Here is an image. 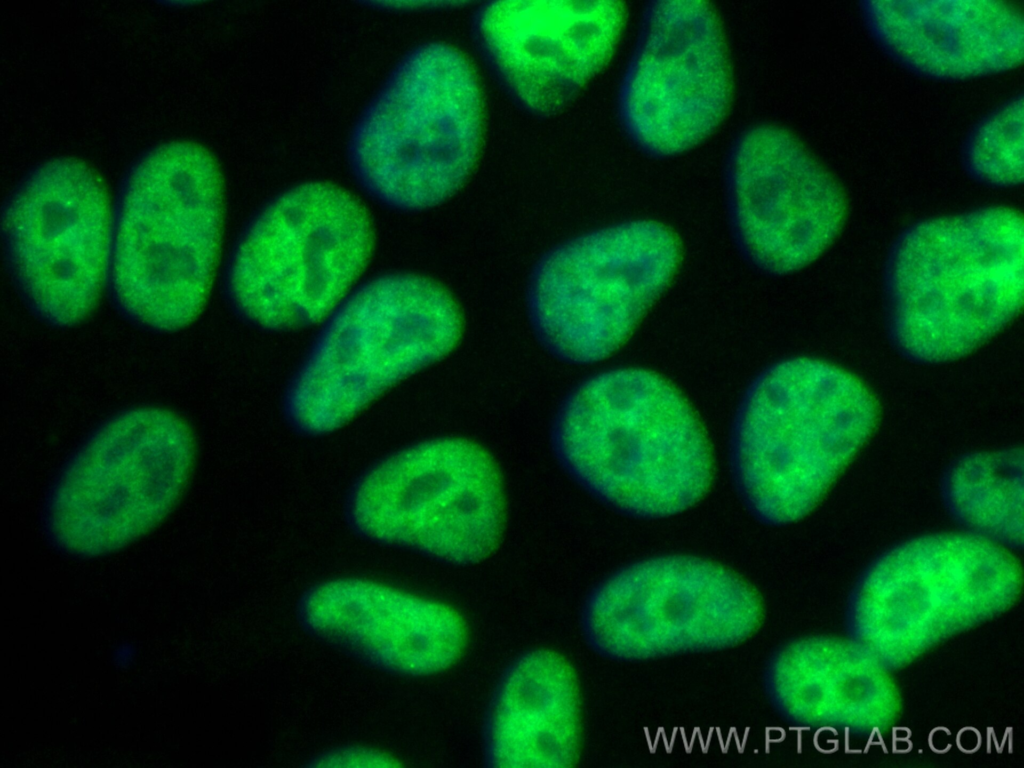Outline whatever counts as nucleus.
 Returning <instances> with one entry per match:
<instances>
[{
	"label": "nucleus",
	"instance_id": "nucleus-8",
	"mask_svg": "<svg viewBox=\"0 0 1024 768\" xmlns=\"http://www.w3.org/2000/svg\"><path fill=\"white\" fill-rule=\"evenodd\" d=\"M189 424L158 406L105 419L75 448L45 496L41 522L60 551L115 552L158 526L181 498L195 460Z\"/></svg>",
	"mask_w": 1024,
	"mask_h": 768
},
{
	"label": "nucleus",
	"instance_id": "nucleus-18",
	"mask_svg": "<svg viewBox=\"0 0 1024 768\" xmlns=\"http://www.w3.org/2000/svg\"><path fill=\"white\" fill-rule=\"evenodd\" d=\"M941 495L952 518L999 538L1021 537L1023 454L1021 448L972 452L946 469Z\"/></svg>",
	"mask_w": 1024,
	"mask_h": 768
},
{
	"label": "nucleus",
	"instance_id": "nucleus-6",
	"mask_svg": "<svg viewBox=\"0 0 1024 768\" xmlns=\"http://www.w3.org/2000/svg\"><path fill=\"white\" fill-rule=\"evenodd\" d=\"M481 120L478 84L466 59L449 45L421 44L394 66L352 127V176L385 207H434L469 176Z\"/></svg>",
	"mask_w": 1024,
	"mask_h": 768
},
{
	"label": "nucleus",
	"instance_id": "nucleus-9",
	"mask_svg": "<svg viewBox=\"0 0 1024 768\" xmlns=\"http://www.w3.org/2000/svg\"><path fill=\"white\" fill-rule=\"evenodd\" d=\"M504 510L492 457L472 441L450 437L379 459L357 477L345 501L348 525L364 539L459 566L495 550Z\"/></svg>",
	"mask_w": 1024,
	"mask_h": 768
},
{
	"label": "nucleus",
	"instance_id": "nucleus-19",
	"mask_svg": "<svg viewBox=\"0 0 1024 768\" xmlns=\"http://www.w3.org/2000/svg\"><path fill=\"white\" fill-rule=\"evenodd\" d=\"M1023 96L1015 95L979 119L961 147V163L975 181L1010 188L1023 180Z\"/></svg>",
	"mask_w": 1024,
	"mask_h": 768
},
{
	"label": "nucleus",
	"instance_id": "nucleus-12",
	"mask_svg": "<svg viewBox=\"0 0 1024 768\" xmlns=\"http://www.w3.org/2000/svg\"><path fill=\"white\" fill-rule=\"evenodd\" d=\"M729 100L724 38L710 4L648 2L617 94L630 141L651 157L680 154L714 131Z\"/></svg>",
	"mask_w": 1024,
	"mask_h": 768
},
{
	"label": "nucleus",
	"instance_id": "nucleus-4",
	"mask_svg": "<svg viewBox=\"0 0 1024 768\" xmlns=\"http://www.w3.org/2000/svg\"><path fill=\"white\" fill-rule=\"evenodd\" d=\"M875 401L853 375L794 357L762 370L744 392L729 441L732 481L758 521L805 517L870 436Z\"/></svg>",
	"mask_w": 1024,
	"mask_h": 768
},
{
	"label": "nucleus",
	"instance_id": "nucleus-22",
	"mask_svg": "<svg viewBox=\"0 0 1024 768\" xmlns=\"http://www.w3.org/2000/svg\"><path fill=\"white\" fill-rule=\"evenodd\" d=\"M815 747L824 753H831L838 749L840 738L837 731L831 727L819 728L814 736Z\"/></svg>",
	"mask_w": 1024,
	"mask_h": 768
},
{
	"label": "nucleus",
	"instance_id": "nucleus-24",
	"mask_svg": "<svg viewBox=\"0 0 1024 768\" xmlns=\"http://www.w3.org/2000/svg\"><path fill=\"white\" fill-rule=\"evenodd\" d=\"M912 748L910 741V730L904 727H895L892 732V749L897 753L908 752Z\"/></svg>",
	"mask_w": 1024,
	"mask_h": 768
},
{
	"label": "nucleus",
	"instance_id": "nucleus-23",
	"mask_svg": "<svg viewBox=\"0 0 1024 768\" xmlns=\"http://www.w3.org/2000/svg\"><path fill=\"white\" fill-rule=\"evenodd\" d=\"M954 740L949 729L938 727L931 730L928 736V745L934 752L944 753L952 747Z\"/></svg>",
	"mask_w": 1024,
	"mask_h": 768
},
{
	"label": "nucleus",
	"instance_id": "nucleus-16",
	"mask_svg": "<svg viewBox=\"0 0 1024 768\" xmlns=\"http://www.w3.org/2000/svg\"><path fill=\"white\" fill-rule=\"evenodd\" d=\"M860 14L869 35L890 59L927 79L997 74L1023 59V14L1010 2L863 1Z\"/></svg>",
	"mask_w": 1024,
	"mask_h": 768
},
{
	"label": "nucleus",
	"instance_id": "nucleus-10",
	"mask_svg": "<svg viewBox=\"0 0 1024 768\" xmlns=\"http://www.w3.org/2000/svg\"><path fill=\"white\" fill-rule=\"evenodd\" d=\"M679 257L673 232L651 220L609 225L551 248L527 287L536 339L567 363L607 358L664 291Z\"/></svg>",
	"mask_w": 1024,
	"mask_h": 768
},
{
	"label": "nucleus",
	"instance_id": "nucleus-7",
	"mask_svg": "<svg viewBox=\"0 0 1024 768\" xmlns=\"http://www.w3.org/2000/svg\"><path fill=\"white\" fill-rule=\"evenodd\" d=\"M372 248L364 206L344 188L308 181L263 205L235 241L223 273L233 312L267 331L311 326L333 310Z\"/></svg>",
	"mask_w": 1024,
	"mask_h": 768
},
{
	"label": "nucleus",
	"instance_id": "nucleus-5",
	"mask_svg": "<svg viewBox=\"0 0 1024 768\" xmlns=\"http://www.w3.org/2000/svg\"><path fill=\"white\" fill-rule=\"evenodd\" d=\"M461 333L448 292L408 273L372 278L324 319L282 400L292 430L335 432L385 391L447 355Z\"/></svg>",
	"mask_w": 1024,
	"mask_h": 768
},
{
	"label": "nucleus",
	"instance_id": "nucleus-1",
	"mask_svg": "<svg viewBox=\"0 0 1024 768\" xmlns=\"http://www.w3.org/2000/svg\"><path fill=\"white\" fill-rule=\"evenodd\" d=\"M550 442L577 485L634 518L681 513L711 481L696 416L671 384L645 369H610L581 381L560 403Z\"/></svg>",
	"mask_w": 1024,
	"mask_h": 768
},
{
	"label": "nucleus",
	"instance_id": "nucleus-2",
	"mask_svg": "<svg viewBox=\"0 0 1024 768\" xmlns=\"http://www.w3.org/2000/svg\"><path fill=\"white\" fill-rule=\"evenodd\" d=\"M1022 216L1003 206L927 218L891 245L883 272L888 339L920 364L961 358L1021 309Z\"/></svg>",
	"mask_w": 1024,
	"mask_h": 768
},
{
	"label": "nucleus",
	"instance_id": "nucleus-14",
	"mask_svg": "<svg viewBox=\"0 0 1024 768\" xmlns=\"http://www.w3.org/2000/svg\"><path fill=\"white\" fill-rule=\"evenodd\" d=\"M624 20L619 1H491L474 12L472 37L512 100L548 116L607 63Z\"/></svg>",
	"mask_w": 1024,
	"mask_h": 768
},
{
	"label": "nucleus",
	"instance_id": "nucleus-3",
	"mask_svg": "<svg viewBox=\"0 0 1024 768\" xmlns=\"http://www.w3.org/2000/svg\"><path fill=\"white\" fill-rule=\"evenodd\" d=\"M222 218L221 175L205 148L174 140L142 153L110 213L105 282L115 309L157 333L193 321L213 278Z\"/></svg>",
	"mask_w": 1024,
	"mask_h": 768
},
{
	"label": "nucleus",
	"instance_id": "nucleus-20",
	"mask_svg": "<svg viewBox=\"0 0 1024 768\" xmlns=\"http://www.w3.org/2000/svg\"><path fill=\"white\" fill-rule=\"evenodd\" d=\"M324 766L389 767L396 766L395 760L385 752L374 749L352 747L329 752L322 759Z\"/></svg>",
	"mask_w": 1024,
	"mask_h": 768
},
{
	"label": "nucleus",
	"instance_id": "nucleus-15",
	"mask_svg": "<svg viewBox=\"0 0 1024 768\" xmlns=\"http://www.w3.org/2000/svg\"><path fill=\"white\" fill-rule=\"evenodd\" d=\"M297 610L315 637L396 675L443 672L467 644L466 624L454 608L374 580L322 581L303 593Z\"/></svg>",
	"mask_w": 1024,
	"mask_h": 768
},
{
	"label": "nucleus",
	"instance_id": "nucleus-11",
	"mask_svg": "<svg viewBox=\"0 0 1024 768\" xmlns=\"http://www.w3.org/2000/svg\"><path fill=\"white\" fill-rule=\"evenodd\" d=\"M110 213L99 178L70 157L37 165L8 196L2 210L6 264L40 321L67 328L93 310L105 282Z\"/></svg>",
	"mask_w": 1024,
	"mask_h": 768
},
{
	"label": "nucleus",
	"instance_id": "nucleus-17",
	"mask_svg": "<svg viewBox=\"0 0 1024 768\" xmlns=\"http://www.w3.org/2000/svg\"><path fill=\"white\" fill-rule=\"evenodd\" d=\"M580 748L576 675L559 653L525 651L499 676L482 725L485 764L494 768H565Z\"/></svg>",
	"mask_w": 1024,
	"mask_h": 768
},
{
	"label": "nucleus",
	"instance_id": "nucleus-13",
	"mask_svg": "<svg viewBox=\"0 0 1024 768\" xmlns=\"http://www.w3.org/2000/svg\"><path fill=\"white\" fill-rule=\"evenodd\" d=\"M724 191L733 241L742 257L770 275L814 261L846 215L838 183L787 130L750 125L732 140Z\"/></svg>",
	"mask_w": 1024,
	"mask_h": 768
},
{
	"label": "nucleus",
	"instance_id": "nucleus-21",
	"mask_svg": "<svg viewBox=\"0 0 1024 768\" xmlns=\"http://www.w3.org/2000/svg\"><path fill=\"white\" fill-rule=\"evenodd\" d=\"M983 736L974 727H964L955 736L958 748L964 753H973L982 745Z\"/></svg>",
	"mask_w": 1024,
	"mask_h": 768
}]
</instances>
